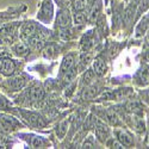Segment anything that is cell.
Segmentation results:
<instances>
[{
  "mask_svg": "<svg viewBox=\"0 0 149 149\" xmlns=\"http://www.w3.org/2000/svg\"><path fill=\"white\" fill-rule=\"evenodd\" d=\"M53 15H54V8H53L52 0H43L41 10L38 11V15H37V18L43 23H48L52 20Z\"/></svg>",
  "mask_w": 149,
  "mask_h": 149,
  "instance_id": "1",
  "label": "cell"
},
{
  "mask_svg": "<svg viewBox=\"0 0 149 149\" xmlns=\"http://www.w3.org/2000/svg\"><path fill=\"white\" fill-rule=\"evenodd\" d=\"M18 127V122L11 116L0 115V130L4 132H11L16 130Z\"/></svg>",
  "mask_w": 149,
  "mask_h": 149,
  "instance_id": "2",
  "label": "cell"
},
{
  "mask_svg": "<svg viewBox=\"0 0 149 149\" xmlns=\"http://www.w3.org/2000/svg\"><path fill=\"white\" fill-rule=\"evenodd\" d=\"M55 22H56V26H58L60 29L68 28L72 23V16L69 13V11L67 8H62L57 13Z\"/></svg>",
  "mask_w": 149,
  "mask_h": 149,
  "instance_id": "3",
  "label": "cell"
},
{
  "mask_svg": "<svg viewBox=\"0 0 149 149\" xmlns=\"http://www.w3.org/2000/svg\"><path fill=\"white\" fill-rule=\"evenodd\" d=\"M36 31H37V25L33 22L25 23L20 29V38H22V41H24V42L29 41L31 37L36 33Z\"/></svg>",
  "mask_w": 149,
  "mask_h": 149,
  "instance_id": "4",
  "label": "cell"
},
{
  "mask_svg": "<svg viewBox=\"0 0 149 149\" xmlns=\"http://www.w3.org/2000/svg\"><path fill=\"white\" fill-rule=\"evenodd\" d=\"M16 70V63L13 60H11L10 57L5 58H0V72L4 75H12Z\"/></svg>",
  "mask_w": 149,
  "mask_h": 149,
  "instance_id": "5",
  "label": "cell"
},
{
  "mask_svg": "<svg viewBox=\"0 0 149 149\" xmlns=\"http://www.w3.org/2000/svg\"><path fill=\"white\" fill-rule=\"evenodd\" d=\"M115 135L117 140L123 144V147H132L134 144V139L132 136L124 129H116L115 130Z\"/></svg>",
  "mask_w": 149,
  "mask_h": 149,
  "instance_id": "6",
  "label": "cell"
},
{
  "mask_svg": "<svg viewBox=\"0 0 149 149\" xmlns=\"http://www.w3.org/2000/svg\"><path fill=\"white\" fill-rule=\"evenodd\" d=\"M26 80H25V77L20 74V75H17L15 78H11L7 82L8 87L11 88V91H19L20 88L24 87V85H25Z\"/></svg>",
  "mask_w": 149,
  "mask_h": 149,
  "instance_id": "7",
  "label": "cell"
},
{
  "mask_svg": "<svg viewBox=\"0 0 149 149\" xmlns=\"http://www.w3.org/2000/svg\"><path fill=\"white\" fill-rule=\"evenodd\" d=\"M92 70L94 72L95 75L98 77H103L107 70L105 61H103L100 57H97L95 60H93V65H92Z\"/></svg>",
  "mask_w": 149,
  "mask_h": 149,
  "instance_id": "8",
  "label": "cell"
},
{
  "mask_svg": "<svg viewBox=\"0 0 149 149\" xmlns=\"http://www.w3.org/2000/svg\"><path fill=\"white\" fill-rule=\"evenodd\" d=\"M130 125L136 132H139V134H142L146 130V125H144L143 119L139 116H136V113H134V116H131V118H130Z\"/></svg>",
  "mask_w": 149,
  "mask_h": 149,
  "instance_id": "9",
  "label": "cell"
},
{
  "mask_svg": "<svg viewBox=\"0 0 149 149\" xmlns=\"http://www.w3.org/2000/svg\"><path fill=\"white\" fill-rule=\"evenodd\" d=\"M95 132V137L100 141V142H105L109 137V129L104 125L103 123H98L94 129Z\"/></svg>",
  "mask_w": 149,
  "mask_h": 149,
  "instance_id": "10",
  "label": "cell"
},
{
  "mask_svg": "<svg viewBox=\"0 0 149 149\" xmlns=\"http://www.w3.org/2000/svg\"><path fill=\"white\" fill-rule=\"evenodd\" d=\"M148 28H149V13L146 15V16L141 19V22L137 24V26H136V30H135L136 37L139 38V37L143 36V35L146 33V31L148 30Z\"/></svg>",
  "mask_w": 149,
  "mask_h": 149,
  "instance_id": "11",
  "label": "cell"
},
{
  "mask_svg": "<svg viewBox=\"0 0 149 149\" xmlns=\"http://www.w3.org/2000/svg\"><path fill=\"white\" fill-rule=\"evenodd\" d=\"M44 94H45L44 90H43L42 86H40V85L33 86V87L30 90V99H31V100H35V102L43 99Z\"/></svg>",
  "mask_w": 149,
  "mask_h": 149,
  "instance_id": "12",
  "label": "cell"
},
{
  "mask_svg": "<svg viewBox=\"0 0 149 149\" xmlns=\"http://www.w3.org/2000/svg\"><path fill=\"white\" fill-rule=\"evenodd\" d=\"M73 66H74V55H73V54H68L67 56L63 57V60H62V63H61V67H60L61 74L66 73V72H67L68 69H70Z\"/></svg>",
  "mask_w": 149,
  "mask_h": 149,
  "instance_id": "13",
  "label": "cell"
},
{
  "mask_svg": "<svg viewBox=\"0 0 149 149\" xmlns=\"http://www.w3.org/2000/svg\"><path fill=\"white\" fill-rule=\"evenodd\" d=\"M26 119L32 124V125H36L38 128H42V127L45 125V122L43 120V118L41 116H38L37 113H32V112L28 113V118Z\"/></svg>",
  "mask_w": 149,
  "mask_h": 149,
  "instance_id": "14",
  "label": "cell"
},
{
  "mask_svg": "<svg viewBox=\"0 0 149 149\" xmlns=\"http://www.w3.org/2000/svg\"><path fill=\"white\" fill-rule=\"evenodd\" d=\"M30 144L32 148H47L49 146V142L43 137H41V136H33Z\"/></svg>",
  "mask_w": 149,
  "mask_h": 149,
  "instance_id": "15",
  "label": "cell"
},
{
  "mask_svg": "<svg viewBox=\"0 0 149 149\" xmlns=\"http://www.w3.org/2000/svg\"><path fill=\"white\" fill-rule=\"evenodd\" d=\"M12 52L18 56H25L29 52V49H28V45L25 43H17L12 47Z\"/></svg>",
  "mask_w": 149,
  "mask_h": 149,
  "instance_id": "16",
  "label": "cell"
},
{
  "mask_svg": "<svg viewBox=\"0 0 149 149\" xmlns=\"http://www.w3.org/2000/svg\"><path fill=\"white\" fill-rule=\"evenodd\" d=\"M105 118L110 124H112V125H119L120 124L119 117L113 110H107L106 113H105Z\"/></svg>",
  "mask_w": 149,
  "mask_h": 149,
  "instance_id": "17",
  "label": "cell"
},
{
  "mask_svg": "<svg viewBox=\"0 0 149 149\" xmlns=\"http://www.w3.org/2000/svg\"><path fill=\"white\" fill-rule=\"evenodd\" d=\"M77 74H78V68L73 66L70 69H68L66 73L62 74V75H63V82H65V84H69V82H72L74 79H75Z\"/></svg>",
  "mask_w": 149,
  "mask_h": 149,
  "instance_id": "18",
  "label": "cell"
},
{
  "mask_svg": "<svg viewBox=\"0 0 149 149\" xmlns=\"http://www.w3.org/2000/svg\"><path fill=\"white\" fill-rule=\"evenodd\" d=\"M149 82V68L141 69L137 74V84L139 85H147Z\"/></svg>",
  "mask_w": 149,
  "mask_h": 149,
  "instance_id": "19",
  "label": "cell"
},
{
  "mask_svg": "<svg viewBox=\"0 0 149 149\" xmlns=\"http://www.w3.org/2000/svg\"><path fill=\"white\" fill-rule=\"evenodd\" d=\"M127 110L131 113H136L137 115L140 111H141V105L137 100H130L129 103H127Z\"/></svg>",
  "mask_w": 149,
  "mask_h": 149,
  "instance_id": "20",
  "label": "cell"
},
{
  "mask_svg": "<svg viewBox=\"0 0 149 149\" xmlns=\"http://www.w3.org/2000/svg\"><path fill=\"white\" fill-rule=\"evenodd\" d=\"M67 130H68V123L66 120H63L56 127V135L60 139H63L65 135L67 134Z\"/></svg>",
  "mask_w": 149,
  "mask_h": 149,
  "instance_id": "21",
  "label": "cell"
},
{
  "mask_svg": "<svg viewBox=\"0 0 149 149\" xmlns=\"http://www.w3.org/2000/svg\"><path fill=\"white\" fill-rule=\"evenodd\" d=\"M73 19H74V24H77V25H82V24L86 22V19H87V17H86V15L82 11H77V13L74 15Z\"/></svg>",
  "mask_w": 149,
  "mask_h": 149,
  "instance_id": "22",
  "label": "cell"
},
{
  "mask_svg": "<svg viewBox=\"0 0 149 149\" xmlns=\"http://www.w3.org/2000/svg\"><path fill=\"white\" fill-rule=\"evenodd\" d=\"M97 87H94V86H88L87 88H85V91H84V98L85 99H92V98H94L95 95H97Z\"/></svg>",
  "mask_w": 149,
  "mask_h": 149,
  "instance_id": "23",
  "label": "cell"
},
{
  "mask_svg": "<svg viewBox=\"0 0 149 149\" xmlns=\"http://www.w3.org/2000/svg\"><path fill=\"white\" fill-rule=\"evenodd\" d=\"M55 54H56V49L54 45H48L43 50V56L45 58H53L55 56Z\"/></svg>",
  "mask_w": 149,
  "mask_h": 149,
  "instance_id": "24",
  "label": "cell"
},
{
  "mask_svg": "<svg viewBox=\"0 0 149 149\" xmlns=\"http://www.w3.org/2000/svg\"><path fill=\"white\" fill-rule=\"evenodd\" d=\"M88 5V0H75L74 1V10L75 11H84Z\"/></svg>",
  "mask_w": 149,
  "mask_h": 149,
  "instance_id": "25",
  "label": "cell"
},
{
  "mask_svg": "<svg viewBox=\"0 0 149 149\" xmlns=\"http://www.w3.org/2000/svg\"><path fill=\"white\" fill-rule=\"evenodd\" d=\"M93 79H94V72L92 69H90V70H87V72L85 73V75L82 78V82L86 84V85H91V82L93 81Z\"/></svg>",
  "mask_w": 149,
  "mask_h": 149,
  "instance_id": "26",
  "label": "cell"
},
{
  "mask_svg": "<svg viewBox=\"0 0 149 149\" xmlns=\"http://www.w3.org/2000/svg\"><path fill=\"white\" fill-rule=\"evenodd\" d=\"M106 146H107L109 148H117V149H118V148H124L123 144H122L117 139H116V140H115V139H110V140L106 142Z\"/></svg>",
  "mask_w": 149,
  "mask_h": 149,
  "instance_id": "27",
  "label": "cell"
},
{
  "mask_svg": "<svg viewBox=\"0 0 149 149\" xmlns=\"http://www.w3.org/2000/svg\"><path fill=\"white\" fill-rule=\"evenodd\" d=\"M124 17H125V20H127V23L129 24V23L131 22L132 17H134V10H132L131 7L127 8V11H125V15H124Z\"/></svg>",
  "mask_w": 149,
  "mask_h": 149,
  "instance_id": "28",
  "label": "cell"
},
{
  "mask_svg": "<svg viewBox=\"0 0 149 149\" xmlns=\"http://www.w3.org/2000/svg\"><path fill=\"white\" fill-rule=\"evenodd\" d=\"M60 7H67L70 3V0H55Z\"/></svg>",
  "mask_w": 149,
  "mask_h": 149,
  "instance_id": "29",
  "label": "cell"
},
{
  "mask_svg": "<svg viewBox=\"0 0 149 149\" xmlns=\"http://www.w3.org/2000/svg\"><path fill=\"white\" fill-rule=\"evenodd\" d=\"M7 106V102H6V99L4 97L0 95V109H5Z\"/></svg>",
  "mask_w": 149,
  "mask_h": 149,
  "instance_id": "30",
  "label": "cell"
},
{
  "mask_svg": "<svg viewBox=\"0 0 149 149\" xmlns=\"http://www.w3.org/2000/svg\"><path fill=\"white\" fill-rule=\"evenodd\" d=\"M8 53L5 50V49H0V58H5V57H8Z\"/></svg>",
  "mask_w": 149,
  "mask_h": 149,
  "instance_id": "31",
  "label": "cell"
},
{
  "mask_svg": "<svg viewBox=\"0 0 149 149\" xmlns=\"http://www.w3.org/2000/svg\"><path fill=\"white\" fill-rule=\"evenodd\" d=\"M142 95H143V99L144 100L149 104V90H147V91H144L143 93H142Z\"/></svg>",
  "mask_w": 149,
  "mask_h": 149,
  "instance_id": "32",
  "label": "cell"
},
{
  "mask_svg": "<svg viewBox=\"0 0 149 149\" xmlns=\"http://www.w3.org/2000/svg\"><path fill=\"white\" fill-rule=\"evenodd\" d=\"M144 44L146 47H149V30L146 31V37H144Z\"/></svg>",
  "mask_w": 149,
  "mask_h": 149,
  "instance_id": "33",
  "label": "cell"
},
{
  "mask_svg": "<svg viewBox=\"0 0 149 149\" xmlns=\"http://www.w3.org/2000/svg\"><path fill=\"white\" fill-rule=\"evenodd\" d=\"M146 60H147V61H149V50L146 53Z\"/></svg>",
  "mask_w": 149,
  "mask_h": 149,
  "instance_id": "34",
  "label": "cell"
},
{
  "mask_svg": "<svg viewBox=\"0 0 149 149\" xmlns=\"http://www.w3.org/2000/svg\"><path fill=\"white\" fill-rule=\"evenodd\" d=\"M148 140H149V127H148Z\"/></svg>",
  "mask_w": 149,
  "mask_h": 149,
  "instance_id": "35",
  "label": "cell"
}]
</instances>
